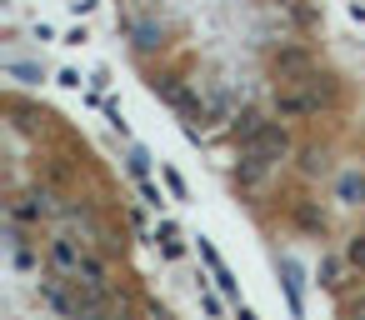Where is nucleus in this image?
<instances>
[{
	"label": "nucleus",
	"mask_w": 365,
	"mask_h": 320,
	"mask_svg": "<svg viewBox=\"0 0 365 320\" xmlns=\"http://www.w3.org/2000/svg\"><path fill=\"white\" fill-rule=\"evenodd\" d=\"M340 195H345V200H365V180H360V175H345V180H340Z\"/></svg>",
	"instance_id": "obj_1"
},
{
	"label": "nucleus",
	"mask_w": 365,
	"mask_h": 320,
	"mask_svg": "<svg viewBox=\"0 0 365 320\" xmlns=\"http://www.w3.org/2000/svg\"><path fill=\"white\" fill-rule=\"evenodd\" d=\"M160 245H165V255H180V230H175L170 220L160 225Z\"/></svg>",
	"instance_id": "obj_2"
},
{
	"label": "nucleus",
	"mask_w": 365,
	"mask_h": 320,
	"mask_svg": "<svg viewBox=\"0 0 365 320\" xmlns=\"http://www.w3.org/2000/svg\"><path fill=\"white\" fill-rule=\"evenodd\" d=\"M145 165H150V155H145V150H130V170L145 175Z\"/></svg>",
	"instance_id": "obj_3"
},
{
	"label": "nucleus",
	"mask_w": 365,
	"mask_h": 320,
	"mask_svg": "<svg viewBox=\"0 0 365 320\" xmlns=\"http://www.w3.org/2000/svg\"><path fill=\"white\" fill-rule=\"evenodd\" d=\"M165 180H170V195H175V200H185V185H180V175H175V170H165Z\"/></svg>",
	"instance_id": "obj_4"
},
{
	"label": "nucleus",
	"mask_w": 365,
	"mask_h": 320,
	"mask_svg": "<svg viewBox=\"0 0 365 320\" xmlns=\"http://www.w3.org/2000/svg\"><path fill=\"white\" fill-rule=\"evenodd\" d=\"M86 320H120V315H106V310H101V315H86Z\"/></svg>",
	"instance_id": "obj_5"
}]
</instances>
